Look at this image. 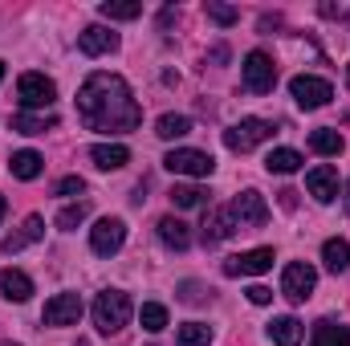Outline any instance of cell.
<instances>
[{
  "label": "cell",
  "mask_w": 350,
  "mask_h": 346,
  "mask_svg": "<svg viewBox=\"0 0 350 346\" xmlns=\"http://www.w3.org/2000/svg\"><path fill=\"white\" fill-rule=\"evenodd\" d=\"M322 261H326V269H330V273H347V269H350V245H347V241H338V237H334V241H326V245H322Z\"/></svg>",
  "instance_id": "cell-26"
},
{
  "label": "cell",
  "mask_w": 350,
  "mask_h": 346,
  "mask_svg": "<svg viewBox=\"0 0 350 346\" xmlns=\"http://www.w3.org/2000/svg\"><path fill=\"white\" fill-rule=\"evenodd\" d=\"M265 168H269L273 175H293L297 168H301V155H297L293 147H277V151L265 155Z\"/></svg>",
  "instance_id": "cell-23"
},
{
  "label": "cell",
  "mask_w": 350,
  "mask_h": 346,
  "mask_svg": "<svg viewBox=\"0 0 350 346\" xmlns=\"http://www.w3.org/2000/svg\"><path fill=\"white\" fill-rule=\"evenodd\" d=\"M139 322H143L147 334H159V330H167V310H163L159 302H147V306L139 310Z\"/></svg>",
  "instance_id": "cell-31"
},
{
  "label": "cell",
  "mask_w": 350,
  "mask_h": 346,
  "mask_svg": "<svg viewBox=\"0 0 350 346\" xmlns=\"http://www.w3.org/2000/svg\"><path fill=\"white\" fill-rule=\"evenodd\" d=\"M347 212H350V183H347Z\"/></svg>",
  "instance_id": "cell-37"
},
{
  "label": "cell",
  "mask_w": 350,
  "mask_h": 346,
  "mask_svg": "<svg viewBox=\"0 0 350 346\" xmlns=\"http://www.w3.org/2000/svg\"><path fill=\"white\" fill-rule=\"evenodd\" d=\"M82 297L78 293H53L49 302H45V310H41V322L45 326H78V318H82Z\"/></svg>",
  "instance_id": "cell-11"
},
{
  "label": "cell",
  "mask_w": 350,
  "mask_h": 346,
  "mask_svg": "<svg viewBox=\"0 0 350 346\" xmlns=\"http://www.w3.org/2000/svg\"><path fill=\"white\" fill-rule=\"evenodd\" d=\"M347 78H350V62H347Z\"/></svg>",
  "instance_id": "cell-39"
},
{
  "label": "cell",
  "mask_w": 350,
  "mask_h": 346,
  "mask_svg": "<svg viewBox=\"0 0 350 346\" xmlns=\"http://www.w3.org/2000/svg\"><path fill=\"white\" fill-rule=\"evenodd\" d=\"M204 12H208V21H216V25H237V21H241V8L220 4V0H208V4H204Z\"/></svg>",
  "instance_id": "cell-32"
},
{
  "label": "cell",
  "mask_w": 350,
  "mask_h": 346,
  "mask_svg": "<svg viewBox=\"0 0 350 346\" xmlns=\"http://www.w3.org/2000/svg\"><path fill=\"white\" fill-rule=\"evenodd\" d=\"M191 131V118L187 114H163L159 122H155V135L159 139H183Z\"/></svg>",
  "instance_id": "cell-30"
},
{
  "label": "cell",
  "mask_w": 350,
  "mask_h": 346,
  "mask_svg": "<svg viewBox=\"0 0 350 346\" xmlns=\"http://www.w3.org/2000/svg\"><path fill=\"white\" fill-rule=\"evenodd\" d=\"M41 237H45V220H41V216H29L12 237H4V241H0V253H8V257H12V253H21V249L37 245Z\"/></svg>",
  "instance_id": "cell-15"
},
{
  "label": "cell",
  "mask_w": 350,
  "mask_h": 346,
  "mask_svg": "<svg viewBox=\"0 0 350 346\" xmlns=\"http://www.w3.org/2000/svg\"><path fill=\"white\" fill-rule=\"evenodd\" d=\"M4 208H8V204H4V196H0V220H4Z\"/></svg>",
  "instance_id": "cell-36"
},
{
  "label": "cell",
  "mask_w": 350,
  "mask_h": 346,
  "mask_svg": "<svg viewBox=\"0 0 350 346\" xmlns=\"http://www.w3.org/2000/svg\"><path fill=\"white\" fill-rule=\"evenodd\" d=\"M86 191V179L82 175H66L62 183H57V196H82Z\"/></svg>",
  "instance_id": "cell-34"
},
{
  "label": "cell",
  "mask_w": 350,
  "mask_h": 346,
  "mask_svg": "<svg viewBox=\"0 0 350 346\" xmlns=\"http://www.w3.org/2000/svg\"><path fill=\"white\" fill-rule=\"evenodd\" d=\"M314 285H318L314 265H306V261H289V265L281 269V293H285L293 306H301V302L314 293Z\"/></svg>",
  "instance_id": "cell-4"
},
{
  "label": "cell",
  "mask_w": 350,
  "mask_h": 346,
  "mask_svg": "<svg viewBox=\"0 0 350 346\" xmlns=\"http://www.w3.org/2000/svg\"><path fill=\"white\" fill-rule=\"evenodd\" d=\"M90 159H94V168H102V172H118V168L131 163V151H126L122 143H94V147H90Z\"/></svg>",
  "instance_id": "cell-17"
},
{
  "label": "cell",
  "mask_w": 350,
  "mask_h": 346,
  "mask_svg": "<svg viewBox=\"0 0 350 346\" xmlns=\"http://www.w3.org/2000/svg\"><path fill=\"white\" fill-rule=\"evenodd\" d=\"M131 297L122 293V289H102L98 297H94V326H98V334H118L126 322H131Z\"/></svg>",
  "instance_id": "cell-2"
},
{
  "label": "cell",
  "mask_w": 350,
  "mask_h": 346,
  "mask_svg": "<svg viewBox=\"0 0 350 346\" xmlns=\"http://www.w3.org/2000/svg\"><path fill=\"white\" fill-rule=\"evenodd\" d=\"M0 346H12V343H0Z\"/></svg>",
  "instance_id": "cell-40"
},
{
  "label": "cell",
  "mask_w": 350,
  "mask_h": 346,
  "mask_svg": "<svg viewBox=\"0 0 350 346\" xmlns=\"http://www.w3.org/2000/svg\"><path fill=\"white\" fill-rule=\"evenodd\" d=\"M0 82H4V62H0Z\"/></svg>",
  "instance_id": "cell-38"
},
{
  "label": "cell",
  "mask_w": 350,
  "mask_h": 346,
  "mask_svg": "<svg viewBox=\"0 0 350 346\" xmlns=\"http://www.w3.org/2000/svg\"><path fill=\"white\" fill-rule=\"evenodd\" d=\"M241 78H245V90L269 94V90L277 86V66H273V57H269L265 49H253V53L245 57V66H241Z\"/></svg>",
  "instance_id": "cell-7"
},
{
  "label": "cell",
  "mask_w": 350,
  "mask_h": 346,
  "mask_svg": "<svg viewBox=\"0 0 350 346\" xmlns=\"http://www.w3.org/2000/svg\"><path fill=\"white\" fill-rule=\"evenodd\" d=\"M208 343H212V326H204V322H183L175 330V346H208Z\"/></svg>",
  "instance_id": "cell-27"
},
{
  "label": "cell",
  "mask_w": 350,
  "mask_h": 346,
  "mask_svg": "<svg viewBox=\"0 0 350 346\" xmlns=\"http://www.w3.org/2000/svg\"><path fill=\"white\" fill-rule=\"evenodd\" d=\"M86 216H90L86 204H70V208H62V212H57V228H62V232H74Z\"/></svg>",
  "instance_id": "cell-33"
},
{
  "label": "cell",
  "mask_w": 350,
  "mask_h": 346,
  "mask_svg": "<svg viewBox=\"0 0 350 346\" xmlns=\"http://www.w3.org/2000/svg\"><path fill=\"white\" fill-rule=\"evenodd\" d=\"M98 12L106 21H135V16H143V4L139 0H102Z\"/></svg>",
  "instance_id": "cell-25"
},
{
  "label": "cell",
  "mask_w": 350,
  "mask_h": 346,
  "mask_svg": "<svg viewBox=\"0 0 350 346\" xmlns=\"http://www.w3.org/2000/svg\"><path fill=\"white\" fill-rule=\"evenodd\" d=\"M78 49L86 57H102V53H114L118 49V33H110L106 25H86L78 33Z\"/></svg>",
  "instance_id": "cell-14"
},
{
  "label": "cell",
  "mask_w": 350,
  "mask_h": 346,
  "mask_svg": "<svg viewBox=\"0 0 350 346\" xmlns=\"http://www.w3.org/2000/svg\"><path fill=\"white\" fill-rule=\"evenodd\" d=\"M306 191L318 200V204H334L338 200V172L330 163H318L314 172L306 175Z\"/></svg>",
  "instance_id": "cell-13"
},
{
  "label": "cell",
  "mask_w": 350,
  "mask_h": 346,
  "mask_svg": "<svg viewBox=\"0 0 350 346\" xmlns=\"http://www.w3.org/2000/svg\"><path fill=\"white\" fill-rule=\"evenodd\" d=\"M78 114L86 131H98V135H126L143 122V106L135 102L126 78L102 74V70L90 74L78 90Z\"/></svg>",
  "instance_id": "cell-1"
},
{
  "label": "cell",
  "mask_w": 350,
  "mask_h": 346,
  "mask_svg": "<svg viewBox=\"0 0 350 346\" xmlns=\"http://www.w3.org/2000/svg\"><path fill=\"white\" fill-rule=\"evenodd\" d=\"M122 245H126V224H122L118 216H102V220L90 228V249H94L98 257H114Z\"/></svg>",
  "instance_id": "cell-9"
},
{
  "label": "cell",
  "mask_w": 350,
  "mask_h": 346,
  "mask_svg": "<svg viewBox=\"0 0 350 346\" xmlns=\"http://www.w3.org/2000/svg\"><path fill=\"white\" fill-rule=\"evenodd\" d=\"M49 127H57L53 114H29V110L12 114V131H21V135H45Z\"/></svg>",
  "instance_id": "cell-24"
},
{
  "label": "cell",
  "mask_w": 350,
  "mask_h": 346,
  "mask_svg": "<svg viewBox=\"0 0 350 346\" xmlns=\"http://www.w3.org/2000/svg\"><path fill=\"white\" fill-rule=\"evenodd\" d=\"M8 172L16 175V179H37V175L45 172V159H41L37 151H12Z\"/></svg>",
  "instance_id": "cell-22"
},
{
  "label": "cell",
  "mask_w": 350,
  "mask_h": 346,
  "mask_svg": "<svg viewBox=\"0 0 350 346\" xmlns=\"http://www.w3.org/2000/svg\"><path fill=\"white\" fill-rule=\"evenodd\" d=\"M269 139H273V122H265V118H241L237 127L224 131V147L237 151V155L261 147V143H269Z\"/></svg>",
  "instance_id": "cell-3"
},
{
  "label": "cell",
  "mask_w": 350,
  "mask_h": 346,
  "mask_svg": "<svg viewBox=\"0 0 350 346\" xmlns=\"http://www.w3.org/2000/svg\"><path fill=\"white\" fill-rule=\"evenodd\" d=\"M269 338H273L277 346H297L301 338H306V326H301L293 314H281V318L269 322Z\"/></svg>",
  "instance_id": "cell-19"
},
{
  "label": "cell",
  "mask_w": 350,
  "mask_h": 346,
  "mask_svg": "<svg viewBox=\"0 0 350 346\" xmlns=\"http://www.w3.org/2000/svg\"><path fill=\"white\" fill-rule=\"evenodd\" d=\"M228 212H232V220H237V228H261L265 220H269V204H265L261 191H241L232 204H228Z\"/></svg>",
  "instance_id": "cell-10"
},
{
  "label": "cell",
  "mask_w": 350,
  "mask_h": 346,
  "mask_svg": "<svg viewBox=\"0 0 350 346\" xmlns=\"http://www.w3.org/2000/svg\"><path fill=\"white\" fill-rule=\"evenodd\" d=\"M273 269V249H249L224 261V277H257Z\"/></svg>",
  "instance_id": "cell-12"
},
{
  "label": "cell",
  "mask_w": 350,
  "mask_h": 346,
  "mask_svg": "<svg viewBox=\"0 0 350 346\" xmlns=\"http://www.w3.org/2000/svg\"><path fill=\"white\" fill-rule=\"evenodd\" d=\"M163 168H167V172H175V175H196V179H208V175L216 172V159H212L208 151H196V147H175V151H167Z\"/></svg>",
  "instance_id": "cell-5"
},
{
  "label": "cell",
  "mask_w": 350,
  "mask_h": 346,
  "mask_svg": "<svg viewBox=\"0 0 350 346\" xmlns=\"http://www.w3.org/2000/svg\"><path fill=\"white\" fill-rule=\"evenodd\" d=\"M16 98H21V106L33 114V110H45V106L57 98V86H53V78H45V74H21Z\"/></svg>",
  "instance_id": "cell-8"
},
{
  "label": "cell",
  "mask_w": 350,
  "mask_h": 346,
  "mask_svg": "<svg viewBox=\"0 0 350 346\" xmlns=\"http://www.w3.org/2000/svg\"><path fill=\"white\" fill-rule=\"evenodd\" d=\"M289 94H293V102H297L301 110H322V106L334 98V86H330L326 78H314V74H297V78L289 82Z\"/></svg>",
  "instance_id": "cell-6"
},
{
  "label": "cell",
  "mask_w": 350,
  "mask_h": 346,
  "mask_svg": "<svg viewBox=\"0 0 350 346\" xmlns=\"http://www.w3.org/2000/svg\"><path fill=\"white\" fill-rule=\"evenodd\" d=\"M172 204L175 208H200V204H208V191L196 187V183H175L172 187Z\"/></svg>",
  "instance_id": "cell-28"
},
{
  "label": "cell",
  "mask_w": 350,
  "mask_h": 346,
  "mask_svg": "<svg viewBox=\"0 0 350 346\" xmlns=\"http://www.w3.org/2000/svg\"><path fill=\"white\" fill-rule=\"evenodd\" d=\"M0 293H4L8 302H16V306H21V302H29V297H33V277H29V273H21V269H4V273H0Z\"/></svg>",
  "instance_id": "cell-18"
},
{
  "label": "cell",
  "mask_w": 350,
  "mask_h": 346,
  "mask_svg": "<svg viewBox=\"0 0 350 346\" xmlns=\"http://www.w3.org/2000/svg\"><path fill=\"white\" fill-rule=\"evenodd\" d=\"M342 135L338 131H314L310 135V151H318V155H342Z\"/></svg>",
  "instance_id": "cell-29"
},
{
  "label": "cell",
  "mask_w": 350,
  "mask_h": 346,
  "mask_svg": "<svg viewBox=\"0 0 350 346\" xmlns=\"http://www.w3.org/2000/svg\"><path fill=\"white\" fill-rule=\"evenodd\" d=\"M249 302H253V306H269V302H273V289H269V285H249Z\"/></svg>",
  "instance_id": "cell-35"
},
{
  "label": "cell",
  "mask_w": 350,
  "mask_h": 346,
  "mask_svg": "<svg viewBox=\"0 0 350 346\" xmlns=\"http://www.w3.org/2000/svg\"><path fill=\"white\" fill-rule=\"evenodd\" d=\"M159 241H163L167 249H175V253H183V249L191 245V232H187V224H183L179 216H163V220H159Z\"/></svg>",
  "instance_id": "cell-21"
},
{
  "label": "cell",
  "mask_w": 350,
  "mask_h": 346,
  "mask_svg": "<svg viewBox=\"0 0 350 346\" xmlns=\"http://www.w3.org/2000/svg\"><path fill=\"white\" fill-rule=\"evenodd\" d=\"M310 346H350V326L334 322V318H322V322L314 326Z\"/></svg>",
  "instance_id": "cell-20"
},
{
  "label": "cell",
  "mask_w": 350,
  "mask_h": 346,
  "mask_svg": "<svg viewBox=\"0 0 350 346\" xmlns=\"http://www.w3.org/2000/svg\"><path fill=\"white\" fill-rule=\"evenodd\" d=\"M232 232H237V220H232L228 208H212V212L204 216V245H208V249L220 245V241H228Z\"/></svg>",
  "instance_id": "cell-16"
}]
</instances>
